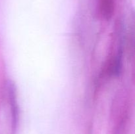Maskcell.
Instances as JSON below:
<instances>
[{
	"label": "cell",
	"instance_id": "cell-1",
	"mask_svg": "<svg viewBox=\"0 0 135 134\" xmlns=\"http://www.w3.org/2000/svg\"><path fill=\"white\" fill-rule=\"evenodd\" d=\"M8 93H9V101H10L11 110L12 117V130L15 131L17 129L18 119V109L17 101L16 89L13 83L8 84Z\"/></svg>",
	"mask_w": 135,
	"mask_h": 134
},
{
	"label": "cell",
	"instance_id": "cell-3",
	"mask_svg": "<svg viewBox=\"0 0 135 134\" xmlns=\"http://www.w3.org/2000/svg\"><path fill=\"white\" fill-rule=\"evenodd\" d=\"M122 68V50H119L117 55L111 60L108 67V74L113 76H119Z\"/></svg>",
	"mask_w": 135,
	"mask_h": 134
},
{
	"label": "cell",
	"instance_id": "cell-2",
	"mask_svg": "<svg viewBox=\"0 0 135 134\" xmlns=\"http://www.w3.org/2000/svg\"><path fill=\"white\" fill-rule=\"evenodd\" d=\"M115 6V0H99L100 11L105 19L109 20L113 16Z\"/></svg>",
	"mask_w": 135,
	"mask_h": 134
}]
</instances>
